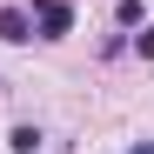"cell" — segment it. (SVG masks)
Wrapping results in <instances>:
<instances>
[{
    "label": "cell",
    "instance_id": "obj_3",
    "mask_svg": "<svg viewBox=\"0 0 154 154\" xmlns=\"http://www.w3.org/2000/svg\"><path fill=\"white\" fill-rule=\"evenodd\" d=\"M40 141H47V134H40L34 121H20L14 134H7V147H14V154H40Z\"/></svg>",
    "mask_w": 154,
    "mask_h": 154
},
{
    "label": "cell",
    "instance_id": "obj_2",
    "mask_svg": "<svg viewBox=\"0 0 154 154\" xmlns=\"http://www.w3.org/2000/svg\"><path fill=\"white\" fill-rule=\"evenodd\" d=\"M0 40H7V47H27L34 40V14L27 7H0Z\"/></svg>",
    "mask_w": 154,
    "mask_h": 154
},
{
    "label": "cell",
    "instance_id": "obj_5",
    "mask_svg": "<svg viewBox=\"0 0 154 154\" xmlns=\"http://www.w3.org/2000/svg\"><path fill=\"white\" fill-rule=\"evenodd\" d=\"M127 47H134V54H141V60H154V27H141V34H134V40H127Z\"/></svg>",
    "mask_w": 154,
    "mask_h": 154
},
{
    "label": "cell",
    "instance_id": "obj_4",
    "mask_svg": "<svg viewBox=\"0 0 154 154\" xmlns=\"http://www.w3.org/2000/svg\"><path fill=\"white\" fill-rule=\"evenodd\" d=\"M114 20H121V27H141V0H121V7H114Z\"/></svg>",
    "mask_w": 154,
    "mask_h": 154
},
{
    "label": "cell",
    "instance_id": "obj_6",
    "mask_svg": "<svg viewBox=\"0 0 154 154\" xmlns=\"http://www.w3.org/2000/svg\"><path fill=\"white\" fill-rule=\"evenodd\" d=\"M127 154H154V141H134V147H127Z\"/></svg>",
    "mask_w": 154,
    "mask_h": 154
},
{
    "label": "cell",
    "instance_id": "obj_1",
    "mask_svg": "<svg viewBox=\"0 0 154 154\" xmlns=\"http://www.w3.org/2000/svg\"><path fill=\"white\" fill-rule=\"evenodd\" d=\"M67 34H74L67 0H34V40H67Z\"/></svg>",
    "mask_w": 154,
    "mask_h": 154
}]
</instances>
